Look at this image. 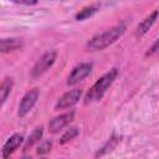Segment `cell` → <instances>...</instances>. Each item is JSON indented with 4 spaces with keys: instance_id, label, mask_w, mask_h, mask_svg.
<instances>
[{
    "instance_id": "obj_1",
    "label": "cell",
    "mask_w": 159,
    "mask_h": 159,
    "mask_svg": "<svg viewBox=\"0 0 159 159\" xmlns=\"http://www.w3.org/2000/svg\"><path fill=\"white\" fill-rule=\"evenodd\" d=\"M124 32H125L124 24L116 25V26L91 37L86 43V48H87V51H102V50L107 48L108 46H111L112 43H114Z\"/></svg>"
},
{
    "instance_id": "obj_2",
    "label": "cell",
    "mask_w": 159,
    "mask_h": 159,
    "mask_svg": "<svg viewBox=\"0 0 159 159\" xmlns=\"http://www.w3.org/2000/svg\"><path fill=\"white\" fill-rule=\"evenodd\" d=\"M118 76V68H112L109 70L107 73H104L102 77H99L93 86L88 89V92L84 96V103H93V102H98L103 98V96L106 94V92L109 89V87L113 84V82L116 81Z\"/></svg>"
},
{
    "instance_id": "obj_3",
    "label": "cell",
    "mask_w": 159,
    "mask_h": 159,
    "mask_svg": "<svg viewBox=\"0 0 159 159\" xmlns=\"http://www.w3.org/2000/svg\"><path fill=\"white\" fill-rule=\"evenodd\" d=\"M56 58H57V52L55 50H51V51L45 52L37 60V62L34 65V67L31 70V77L34 80L41 77L45 72H47L53 66V63L56 62Z\"/></svg>"
},
{
    "instance_id": "obj_4",
    "label": "cell",
    "mask_w": 159,
    "mask_h": 159,
    "mask_svg": "<svg viewBox=\"0 0 159 159\" xmlns=\"http://www.w3.org/2000/svg\"><path fill=\"white\" fill-rule=\"evenodd\" d=\"M39 96H40V93H39V89L37 88L30 89L29 92H26L24 94V97L21 98V101L19 103V108H17V116L20 118H24L25 116H27L30 113V111L37 103Z\"/></svg>"
},
{
    "instance_id": "obj_5",
    "label": "cell",
    "mask_w": 159,
    "mask_h": 159,
    "mask_svg": "<svg viewBox=\"0 0 159 159\" xmlns=\"http://www.w3.org/2000/svg\"><path fill=\"white\" fill-rule=\"evenodd\" d=\"M82 97V89H78V88H75V89H71L68 92H66L65 94H62L56 104H55V109L56 111H60V109H67V108H71L73 107L75 104L78 103V101L81 99Z\"/></svg>"
},
{
    "instance_id": "obj_6",
    "label": "cell",
    "mask_w": 159,
    "mask_h": 159,
    "mask_svg": "<svg viewBox=\"0 0 159 159\" xmlns=\"http://www.w3.org/2000/svg\"><path fill=\"white\" fill-rule=\"evenodd\" d=\"M92 72V65L91 63H80L76 67H73L72 72L68 75L67 77V84L68 86H73L80 83L81 81H83L84 78H87Z\"/></svg>"
},
{
    "instance_id": "obj_7",
    "label": "cell",
    "mask_w": 159,
    "mask_h": 159,
    "mask_svg": "<svg viewBox=\"0 0 159 159\" xmlns=\"http://www.w3.org/2000/svg\"><path fill=\"white\" fill-rule=\"evenodd\" d=\"M73 118H75V112H73V111L55 117V118L48 123V132L52 133V134L58 133L60 130H62L63 128H66V127L73 120Z\"/></svg>"
},
{
    "instance_id": "obj_8",
    "label": "cell",
    "mask_w": 159,
    "mask_h": 159,
    "mask_svg": "<svg viewBox=\"0 0 159 159\" xmlns=\"http://www.w3.org/2000/svg\"><path fill=\"white\" fill-rule=\"evenodd\" d=\"M24 142H25V139H24V137H22L20 133H15V134L10 135V137L6 139V142L4 143V145H2L1 157H2L4 159L9 158L14 152H16V150L22 145Z\"/></svg>"
},
{
    "instance_id": "obj_9",
    "label": "cell",
    "mask_w": 159,
    "mask_h": 159,
    "mask_svg": "<svg viewBox=\"0 0 159 159\" xmlns=\"http://www.w3.org/2000/svg\"><path fill=\"white\" fill-rule=\"evenodd\" d=\"M158 16H159V10H154V11L150 12L148 16H145V17L138 24V26H137V29H135V35H137L138 37L144 36V35L152 29V26L155 24Z\"/></svg>"
},
{
    "instance_id": "obj_10",
    "label": "cell",
    "mask_w": 159,
    "mask_h": 159,
    "mask_svg": "<svg viewBox=\"0 0 159 159\" xmlns=\"http://www.w3.org/2000/svg\"><path fill=\"white\" fill-rule=\"evenodd\" d=\"M22 41L16 37H9V39H1V52L7 53L15 50L21 48Z\"/></svg>"
},
{
    "instance_id": "obj_11",
    "label": "cell",
    "mask_w": 159,
    "mask_h": 159,
    "mask_svg": "<svg viewBox=\"0 0 159 159\" xmlns=\"http://www.w3.org/2000/svg\"><path fill=\"white\" fill-rule=\"evenodd\" d=\"M43 135V127H37L35 128L31 134L27 137V139H25L24 142V150H29L31 147H34L36 143L40 142V139L42 138Z\"/></svg>"
},
{
    "instance_id": "obj_12",
    "label": "cell",
    "mask_w": 159,
    "mask_h": 159,
    "mask_svg": "<svg viewBox=\"0 0 159 159\" xmlns=\"http://www.w3.org/2000/svg\"><path fill=\"white\" fill-rule=\"evenodd\" d=\"M14 87V80L11 77H6L4 78L1 86H0V99H1V106H4V103L6 102L7 97L10 96L11 91Z\"/></svg>"
},
{
    "instance_id": "obj_13",
    "label": "cell",
    "mask_w": 159,
    "mask_h": 159,
    "mask_svg": "<svg viewBox=\"0 0 159 159\" xmlns=\"http://www.w3.org/2000/svg\"><path fill=\"white\" fill-rule=\"evenodd\" d=\"M118 142H119V137H116V135H112L111 137V139L97 152V154H96V157H102V155H106L107 153H109V152H112L116 147H117V144H118Z\"/></svg>"
},
{
    "instance_id": "obj_14",
    "label": "cell",
    "mask_w": 159,
    "mask_h": 159,
    "mask_svg": "<svg viewBox=\"0 0 159 159\" xmlns=\"http://www.w3.org/2000/svg\"><path fill=\"white\" fill-rule=\"evenodd\" d=\"M97 10H98L97 6H87V7H83L82 10H80V12L76 14L75 19H76L77 21H83V20L91 17L93 14H96Z\"/></svg>"
},
{
    "instance_id": "obj_15",
    "label": "cell",
    "mask_w": 159,
    "mask_h": 159,
    "mask_svg": "<svg viewBox=\"0 0 159 159\" xmlns=\"http://www.w3.org/2000/svg\"><path fill=\"white\" fill-rule=\"evenodd\" d=\"M78 134H80V130H78L77 127H71V128H68V129L62 134V137H61V139H60V144H66V143H68L70 140L75 139Z\"/></svg>"
},
{
    "instance_id": "obj_16",
    "label": "cell",
    "mask_w": 159,
    "mask_h": 159,
    "mask_svg": "<svg viewBox=\"0 0 159 159\" xmlns=\"http://www.w3.org/2000/svg\"><path fill=\"white\" fill-rule=\"evenodd\" d=\"M51 149H52V142H51V140H45V142H42V143L37 147L36 153H37L39 155H45V154L50 153Z\"/></svg>"
},
{
    "instance_id": "obj_17",
    "label": "cell",
    "mask_w": 159,
    "mask_h": 159,
    "mask_svg": "<svg viewBox=\"0 0 159 159\" xmlns=\"http://www.w3.org/2000/svg\"><path fill=\"white\" fill-rule=\"evenodd\" d=\"M157 52H159V37H158V39L154 41V43L148 48L145 56H153V55L157 53Z\"/></svg>"
},
{
    "instance_id": "obj_18",
    "label": "cell",
    "mask_w": 159,
    "mask_h": 159,
    "mask_svg": "<svg viewBox=\"0 0 159 159\" xmlns=\"http://www.w3.org/2000/svg\"><path fill=\"white\" fill-rule=\"evenodd\" d=\"M15 4H20V5H36L37 0H10Z\"/></svg>"
}]
</instances>
